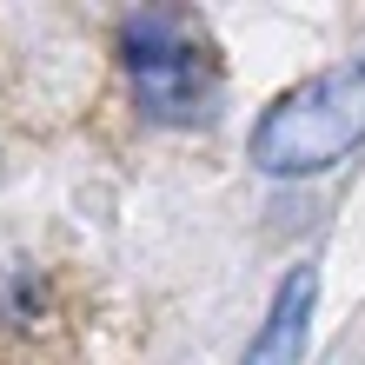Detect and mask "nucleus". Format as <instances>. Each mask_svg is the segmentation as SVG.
Instances as JSON below:
<instances>
[{"instance_id":"nucleus-2","label":"nucleus","mask_w":365,"mask_h":365,"mask_svg":"<svg viewBox=\"0 0 365 365\" xmlns=\"http://www.w3.org/2000/svg\"><path fill=\"white\" fill-rule=\"evenodd\" d=\"M352 146H365V60L299 80L252 126V166L272 180H312Z\"/></svg>"},{"instance_id":"nucleus-1","label":"nucleus","mask_w":365,"mask_h":365,"mask_svg":"<svg viewBox=\"0 0 365 365\" xmlns=\"http://www.w3.org/2000/svg\"><path fill=\"white\" fill-rule=\"evenodd\" d=\"M120 67L133 100L160 126H200L220 106V53L200 14L186 7H140L120 20Z\"/></svg>"},{"instance_id":"nucleus-3","label":"nucleus","mask_w":365,"mask_h":365,"mask_svg":"<svg viewBox=\"0 0 365 365\" xmlns=\"http://www.w3.org/2000/svg\"><path fill=\"white\" fill-rule=\"evenodd\" d=\"M312 306H319V272L299 266L286 286L272 292V312H266V326L252 332L246 365H299V352H306V326H312Z\"/></svg>"}]
</instances>
